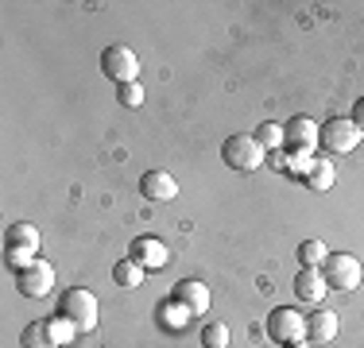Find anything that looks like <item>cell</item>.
Returning <instances> with one entry per match:
<instances>
[{
	"label": "cell",
	"mask_w": 364,
	"mask_h": 348,
	"mask_svg": "<svg viewBox=\"0 0 364 348\" xmlns=\"http://www.w3.org/2000/svg\"><path fill=\"white\" fill-rule=\"evenodd\" d=\"M4 259L12 271L28 267L31 259H39V229L28 221H16L4 229Z\"/></svg>",
	"instance_id": "1"
},
{
	"label": "cell",
	"mask_w": 364,
	"mask_h": 348,
	"mask_svg": "<svg viewBox=\"0 0 364 348\" xmlns=\"http://www.w3.org/2000/svg\"><path fill=\"white\" fill-rule=\"evenodd\" d=\"M97 294L85 290V286H74V290H66L63 298H58V317L74 321L77 333H90V329H97Z\"/></svg>",
	"instance_id": "2"
},
{
	"label": "cell",
	"mask_w": 364,
	"mask_h": 348,
	"mask_svg": "<svg viewBox=\"0 0 364 348\" xmlns=\"http://www.w3.org/2000/svg\"><path fill=\"white\" fill-rule=\"evenodd\" d=\"M221 163L229 170H240V174H248V170H259L267 163V151L256 143V136H229L221 143Z\"/></svg>",
	"instance_id": "3"
},
{
	"label": "cell",
	"mask_w": 364,
	"mask_h": 348,
	"mask_svg": "<svg viewBox=\"0 0 364 348\" xmlns=\"http://www.w3.org/2000/svg\"><path fill=\"white\" fill-rule=\"evenodd\" d=\"M264 333L272 337L275 344H283V348L302 344V341H306V317H302L299 310H291V306H279V310L267 313Z\"/></svg>",
	"instance_id": "4"
},
{
	"label": "cell",
	"mask_w": 364,
	"mask_h": 348,
	"mask_svg": "<svg viewBox=\"0 0 364 348\" xmlns=\"http://www.w3.org/2000/svg\"><path fill=\"white\" fill-rule=\"evenodd\" d=\"M322 275L329 283V290H357L364 283V267L357 256H349V251H329L326 263H322Z\"/></svg>",
	"instance_id": "5"
},
{
	"label": "cell",
	"mask_w": 364,
	"mask_h": 348,
	"mask_svg": "<svg viewBox=\"0 0 364 348\" xmlns=\"http://www.w3.org/2000/svg\"><path fill=\"white\" fill-rule=\"evenodd\" d=\"M101 74L117 85H128L140 74V58H136V50L124 47V43H109V47L101 50Z\"/></svg>",
	"instance_id": "6"
},
{
	"label": "cell",
	"mask_w": 364,
	"mask_h": 348,
	"mask_svg": "<svg viewBox=\"0 0 364 348\" xmlns=\"http://www.w3.org/2000/svg\"><path fill=\"white\" fill-rule=\"evenodd\" d=\"M318 136H322V147L329 155H349V151H357L360 139H364V132L353 124L349 116H329Z\"/></svg>",
	"instance_id": "7"
},
{
	"label": "cell",
	"mask_w": 364,
	"mask_h": 348,
	"mask_svg": "<svg viewBox=\"0 0 364 348\" xmlns=\"http://www.w3.org/2000/svg\"><path fill=\"white\" fill-rule=\"evenodd\" d=\"M318 132H322V124H314L310 116H302V112L291 116L287 124H283V151L287 155H310L318 143H322Z\"/></svg>",
	"instance_id": "8"
},
{
	"label": "cell",
	"mask_w": 364,
	"mask_h": 348,
	"mask_svg": "<svg viewBox=\"0 0 364 348\" xmlns=\"http://www.w3.org/2000/svg\"><path fill=\"white\" fill-rule=\"evenodd\" d=\"M16 290H20L23 298H47V294L55 290V267H50L47 259H31L28 267L16 271Z\"/></svg>",
	"instance_id": "9"
},
{
	"label": "cell",
	"mask_w": 364,
	"mask_h": 348,
	"mask_svg": "<svg viewBox=\"0 0 364 348\" xmlns=\"http://www.w3.org/2000/svg\"><path fill=\"white\" fill-rule=\"evenodd\" d=\"M128 259H136L144 271H163L171 263V248L159 236H136L128 244Z\"/></svg>",
	"instance_id": "10"
},
{
	"label": "cell",
	"mask_w": 364,
	"mask_h": 348,
	"mask_svg": "<svg viewBox=\"0 0 364 348\" xmlns=\"http://www.w3.org/2000/svg\"><path fill=\"white\" fill-rule=\"evenodd\" d=\"M171 298L182 302L194 317H202V313H210V286L198 283V278H182V283H175V290H171Z\"/></svg>",
	"instance_id": "11"
},
{
	"label": "cell",
	"mask_w": 364,
	"mask_h": 348,
	"mask_svg": "<svg viewBox=\"0 0 364 348\" xmlns=\"http://www.w3.org/2000/svg\"><path fill=\"white\" fill-rule=\"evenodd\" d=\"M329 290L322 267H299V275H294V298L299 302H322Z\"/></svg>",
	"instance_id": "12"
},
{
	"label": "cell",
	"mask_w": 364,
	"mask_h": 348,
	"mask_svg": "<svg viewBox=\"0 0 364 348\" xmlns=\"http://www.w3.org/2000/svg\"><path fill=\"white\" fill-rule=\"evenodd\" d=\"M140 194L147 202H171V197L178 194V182L171 178L167 170H147L140 178Z\"/></svg>",
	"instance_id": "13"
},
{
	"label": "cell",
	"mask_w": 364,
	"mask_h": 348,
	"mask_svg": "<svg viewBox=\"0 0 364 348\" xmlns=\"http://www.w3.org/2000/svg\"><path fill=\"white\" fill-rule=\"evenodd\" d=\"M337 329H341V321H337L333 310H314L306 317V337H310V341H318V344H329L337 337Z\"/></svg>",
	"instance_id": "14"
},
{
	"label": "cell",
	"mask_w": 364,
	"mask_h": 348,
	"mask_svg": "<svg viewBox=\"0 0 364 348\" xmlns=\"http://www.w3.org/2000/svg\"><path fill=\"white\" fill-rule=\"evenodd\" d=\"M302 182H306V190H314V194H326V190H333V182H337L333 159H314V163H310V170L302 174Z\"/></svg>",
	"instance_id": "15"
},
{
	"label": "cell",
	"mask_w": 364,
	"mask_h": 348,
	"mask_svg": "<svg viewBox=\"0 0 364 348\" xmlns=\"http://www.w3.org/2000/svg\"><path fill=\"white\" fill-rule=\"evenodd\" d=\"M20 348H58L55 333H50V325H47V317H39V321H31V325H23Z\"/></svg>",
	"instance_id": "16"
},
{
	"label": "cell",
	"mask_w": 364,
	"mask_h": 348,
	"mask_svg": "<svg viewBox=\"0 0 364 348\" xmlns=\"http://www.w3.org/2000/svg\"><path fill=\"white\" fill-rule=\"evenodd\" d=\"M144 267L136 263V259H120L117 267H112V283L124 286V290H136V286H144Z\"/></svg>",
	"instance_id": "17"
},
{
	"label": "cell",
	"mask_w": 364,
	"mask_h": 348,
	"mask_svg": "<svg viewBox=\"0 0 364 348\" xmlns=\"http://www.w3.org/2000/svg\"><path fill=\"white\" fill-rule=\"evenodd\" d=\"M159 317H163V329H178V333H182V329L190 325V317H194V313H190L186 306H182V302L167 298V302L159 306Z\"/></svg>",
	"instance_id": "18"
},
{
	"label": "cell",
	"mask_w": 364,
	"mask_h": 348,
	"mask_svg": "<svg viewBox=\"0 0 364 348\" xmlns=\"http://www.w3.org/2000/svg\"><path fill=\"white\" fill-rule=\"evenodd\" d=\"M326 256H329V248H326L322 240H302L299 244V263L302 267H322Z\"/></svg>",
	"instance_id": "19"
},
{
	"label": "cell",
	"mask_w": 364,
	"mask_h": 348,
	"mask_svg": "<svg viewBox=\"0 0 364 348\" xmlns=\"http://www.w3.org/2000/svg\"><path fill=\"white\" fill-rule=\"evenodd\" d=\"M256 143L264 147V151H279V147H283V124L264 120V124L256 128Z\"/></svg>",
	"instance_id": "20"
},
{
	"label": "cell",
	"mask_w": 364,
	"mask_h": 348,
	"mask_svg": "<svg viewBox=\"0 0 364 348\" xmlns=\"http://www.w3.org/2000/svg\"><path fill=\"white\" fill-rule=\"evenodd\" d=\"M202 344L205 348H225L229 344V325H225V321H205L202 325Z\"/></svg>",
	"instance_id": "21"
},
{
	"label": "cell",
	"mask_w": 364,
	"mask_h": 348,
	"mask_svg": "<svg viewBox=\"0 0 364 348\" xmlns=\"http://www.w3.org/2000/svg\"><path fill=\"white\" fill-rule=\"evenodd\" d=\"M117 97L124 109H140L144 104V89H140V82H128V85H117Z\"/></svg>",
	"instance_id": "22"
},
{
	"label": "cell",
	"mask_w": 364,
	"mask_h": 348,
	"mask_svg": "<svg viewBox=\"0 0 364 348\" xmlns=\"http://www.w3.org/2000/svg\"><path fill=\"white\" fill-rule=\"evenodd\" d=\"M310 163H314V155H291V167H287V174H294V178H302V174L310 170Z\"/></svg>",
	"instance_id": "23"
},
{
	"label": "cell",
	"mask_w": 364,
	"mask_h": 348,
	"mask_svg": "<svg viewBox=\"0 0 364 348\" xmlns=\"http://www.w3.org/2000/svg\"><path fill=\"white\" fill-rule=\"evenodd\" d=\"M267 155H272V167L275 170H287L291 167V159H287V151H283V147H279V151H267Z\"/></svg>",
	"instance_id": "24"
},
{
	"label": "cell",
	"mask_w": 364,
	"mask_h": 348,
	"mask_svg": "<svg viewBox=\"0 0 364 348\" xmlns=\"http://www.w3.org/2000/svg\"><path fill=\"white\" fill-rule=\"evenodd\" d=\"M349 120H353V124H357L360 132H364V97H360V101H353V116H349Z\"/></svg>",
	"instance_id": "25"
},
{
	"label": "cell",
	"mask_w": 364,
	"mask_h": 348,
	"mask_svg": "<svg viewBox=\"0 0 364 348\" xmlns=\"http://www.w3.org/2000/svg\"><path fill=\"white\" fill-rule=\"evenodd\" d=\"M202 348H205V344H202Z\"/></svg>",
	"instance_id": "26"
}]
</instances>
